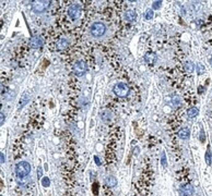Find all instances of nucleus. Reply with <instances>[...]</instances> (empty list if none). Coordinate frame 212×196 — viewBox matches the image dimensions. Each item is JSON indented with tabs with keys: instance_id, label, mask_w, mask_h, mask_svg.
<instances>
[{
	"instance_id": "1",
	"label": "nucleus",
	"mask_w": 212,
	"mask_h": 196,
	"mask_svg": "<svg viewBox=\"0 0 212 196\" xmlns=\"http://www.w3.org/2000/svg\"><path fill=\"white\" fill-rule=\"evenodd\" d=\"M31 172V165L28 161H21V162L17 163L15 166V174L19 179H23V178L28 177Z\"/></svg>"
},
{
	"instance_id": "2",
	"label": "nucleus",
	"mask_w": 212,
	"mask_h": 196,
	"mask_svg": "<svg viewBox=\"0 0 212 196\" xmlns=\"http://www.w3.org/2000/svg\"><path fill=\"white\" fill-rule=\"evenodd\" d=\"M91 34H92L94 37H101V36L104 35V33L106 32V26L104 25L103 23L101 22H95L91 25Z\"/></svg>"
},
{
	"instance_id": "3",
	"label": "nucleus",
	"mask_w": 212,
	"mask_h": 196,
	"mask_svg": "<svg viewBox=\"0 0 212 196\" xmlns=\"http://www.w3.org/2000/svg\"><path fill=\"white\" fill-rule=\"evenodd\" d=\"M113 92L115 93V95H117L118 97H126L129 94V87L125 83H117L114 86Z\"/></svg>"
},
{
	"instance_id": "4",
	"label": "nucleus",
	"mask_w": 212,
	"mask_h": 196,
	"mask_svg": "<svg viewBox=\"0 0 212 196\" xmlns=\"http://www.w3.org/2000/svg\"><path fill=\"white\" fill-rule=\"evenodd\" d=\"M49 6H50V1H45V0L33 1V11L35 13H44L49 8Z\"/></svg>"
},
{
	"instance_id": "5",
	"label": "nucleus",
	"mask_w": 212,
	"mask_h": 196,
	"mask_svg": "<svg viewBox=\"0 0 212 196\" xmlns=\"http://www.w3.org/2000/svg\"><path fill=\"white\" fill-rule=\"evenodd\" d=\"M81 11H82V9H81V6L78 5V3H73V5H71L70 7H69L68 15L70 16L71 20L75 21V20H78L79 18H80Z\"/></svg>"
},
{
	"instance_id": "6",
	"label": "nucleus",
	"mask_w": 212,
	"mask_h": 196,
	"mask_svg": "<svg viewBox=\"0 0 212 196\" xmlns=\"http://www.w3.org/2000/svg\"><path fill=\"white\" fill-rule=\"evenodd\" d=\"M87 64L83 61H77L73 65V73H74L77 76H82L87 73Z\"/></svg>"
},
{
	"instance_id": "7",
	"label": "nucleus",
	"mask_w": 212,
	"mask_h": 196,
	"mask_svg": "<svg viewBox=\"0 0 212 196\" xmlns=\"http://www.w3.org/2000/svg\"><path fill=\"white\" fill-rule=\"evenodd\" d=\"M193 192H195V190H193V185L190 184L181 185L180 189H179V194L181 196H191L193 194Z\"/></svg>"
},
{
	"instance_id": "8",
	"label": "nucleus",
	"mask_w": 212,
	"mask_h": 196,
	"mask_svg": "<svg viewBox=\"0 0 212 196\" xmlns=\"http://www.w3.org/2000/svg\"><path fill=\"white\" fill-rule=\"evenodd\" d=\"M124 19H125L126 22L131 23V22L136 21V19H137V14H136V12H134V10H127V11L124 13Z\"/></svg>"
},
{
	"instance_id": "9",
	"label": "nucleus",
	"mask_w": 212,
	"mask_h": 196,
	"mask_svg": "<svg viewBox=\"0 0 212 196\" xmlns=\"http://www.w3.org/2000/svg\"><path fill=\"white\" fill-rule=\"evenodd\" d=\"M30 46L34 49H38L43 46V39L40 36H34L32 37V39L30 40Z\"/></svg>"
},
{
	"instance_id": "10",
	"label": "nucleus",
	"mask_w": 212,
	"mask_h": 196,
	"mask_svg": "<svg viewBox=\"0 0 212 196\" xmlns=\"http://www.w3.org/2000/svg\"><path fill=\"white\" fill-rule=\"evenodd\" d=\"M144 61L146 63H148L149 65H152L155 63L156 61V55L154 52H146L144 56Z\"/></svg>"
},
{
	"instance_id": "11",
	"label": "nucleus",
	"mask_w": 212,
	"mask_h": 196,
	"mask_svg": "<svg viewBox=\"0 0 212 196\" xmlns=\"http://www.w3.org/2000/svg\"><path fill=\"white\" fill-rule=\"evenodd\" d=\"M177 135H178V137L181 138V140H188L189 136H190V131H189L188 128H181L180 130L178 131Z\"/></svg>"
},
{
	"instance_id": "12",
	"label": "nucleus",
	"mask_w": 212,
	"mask_h": 196,
	"mask_svg": "<svg viewBox=\"0 0 212 196\" xmlns=\"http://www.w3.org/2000/svg\"><path fill=\"white\" fill-rule=\"evenodd\" d=\"M100 117H101V119L103 120L104 122H109L112 119V112L107 109H103L101 112H100Z\"/></svg>"
},
{
	"instance_id": "13",
	"label": "nucleus",
	"mask_w": 212,
	"mask_h": 196,
	"mask_svg": "<svg viewBox=\"0 0 212 196\" xmlns=\"http://www.w3.org/2000/svg\"><path fill=\"white\" fill-rule=\"evenodd\" d=\"M105 183L108 185L109 187H115L116 185H117V180H116V178L113 177V175H108V177H106Z\"/></svg>"
},
{
	"instance_id": "14",
	"label": "nucleus",
	"mask_w": 212,
	"mask_h": 196,
	"mask_svg": "<svg viewBox=\"0 0 212 196\" xmlns=\"http://www.w3.org/2000/svg\"><path fill=\"white\" fill-rule=\"evenodd\" d=\"M56 47H57V49H59V50H62V49L68 47V42H67L66 39H64V38H61V39H59L58 42L56 43Z\"/></svg>"
},
{
	"instance_id": "15",
	"label": "nucleus",
	"mask_w": 212,
	"mask_h": 196,
	"mask_svg": "<svg viewBox=\"0 0 212 196\" xmlns=\"http://www.w3.org/2000/svg\"><path fill=\"white\" fill-rule=\"evenodd\" d=\"M198 113H199V110L197 107H191L190 109H188V111H187V116H188L189 118H195Z\"/></svg>"
},
{
	"instance_id": "16",
	"label": "nucleus",
	"mask_w": 212,
	"mask_h": 196,
	"mask_svg": "<svg viewBox=\"0 0 212 196\" xmlns=\"http://www.w3.org/2000/svg\"><path fill=\"white\" fill-rule=\"evenodd\" d=\"M193 69H195V65H193V63L191 62V61H187V62L185 63V70H186L188 73L193 72Z\"/></svg>"
},
{
	"instance_id": "17",
	"label": "nucleus",
	"mask_w": 212,
	"mask_h": 196,
	"mask_svg": "<svg viewBox=\"0 0 212 196\" xmlns=\"http://www.w3.org/2000/svg\"><path fill=\"white\" fill-rule=\"evenodd\" d=\"M196 70H197V74H198V75L203 74V73H205V71H206L205 65L201 64V63H198V64H197V67H196Z\"/></svg>"
},
{
	"instance_id": "18",
	"label": "nucleus",
	"mask_w": 212,
	"mask_h": 196,
	"mask_svg": "<svg viewBox=\"0 0 212 196\" xmlns=\"http://www.w3.org/2000/svg\"><path fill=\"white\" fill-rule=\"evenodd\" d=\"M153 18V10L152 9H148L144 13V19L146 20H151Z\"/></svg>"
},
{
	"instance_id": "19",
	"label": "nucleus",
	"mask_w": 212,
	"mask_h": 196,
	"mask_svg": "<svg viewBox=\"0 0 212 196\" xmlns=\"http://www.w3.org/2000/svg\"><path fill=\"white\" fill-rule=\"evenodd\" d=\"M206 161H207V165L208 166H210L211 165V153H210V148L208 147L207 152H206Z\"/></svg>"
},
{
	"instance_id": "20",
	"label": "nucleus",
	"mask_w": 212,
	"mask_h": 196,
	"mask_svg": "<svg viewBox=\"0 0 212 196\" xmlns=\"http://www.w3.org/2000/svg\"><path fill=\"white\" fill-rule=\"evenodd\" d=\"M42 185L44 187H48L50 185V180L48 179L47 177L43 178V179H42Z\"/></svg>"
},
{
	"instance_id": "21",
	"label": "nucleus",
	"mask_w": 212,
	"mask_h": 196,
	"mask_svg": "<svg viewBox=\"0 0 212 196\" xmlns=\"http://www.w3.org/2000/svg\"><path fill=\"white\" fill-rule=\"evenodd\" d=\"M162 6V1H153L152 3V10H159Z\"/></svg>"
},
{
	"instance_id": "22",
	"label": "nucleus",
	"mask_w": 212,
	"mask_h": 196,
	"mask_svg": "<svg viewBox=\"0 0 212 196\" xmlns=\"http://www.w3.org/2000/svg\"><path fill=\"white\" fill-rule=\"evenodd\" d=\"M162 163H163V166H166V158H165V153H162Z\"/></svg>"
},
{
	"instance_id": "23",
	"label": "nucleus",
	"mask_w": 212,
	"mask_h": 196,
	"mask_svg": "<svg viewBox=\"0 0 212 196\" xmlns=\"http://www.w3.org/2000/svg\"><path fill=\"white\" fill-rule=\"evenodd\" d=\"M37 177H38V178L42 177V168H40V167L37 169Z\"/></svg>"
},
{
	"instance_id": "24",
	"label": "nucleus",
	"mask_w": 212,
	"mask_h": 196,
	"mask_svg": "<svg viewBox=\"0 0 212 196\" xmlns=\"http://www.w3.org/2000/svg\"><path fill=\"white\" fill-rule=\"evenodd\" d=\"M3 122H5V114L1 113V122H0V124H1V125H3Z\"/></svg>"
},
{
	"instance_id": "25",
	"label": "nucleus",
	"mask_w": 212,
	"mask_h": 196,
	"mask_svg": "<svg viewBox=\"0 0 212 196\" xmlns=\"http://www.w3.org/2000/svg\"><path fill=\"white\" fill-rule=\"evenodd\" d=\"M94 158H95V160H96V165H97V166H101V161L99 160V158H97V156H95Z\"/></svg>"
},
{
	"instance_id": "26",
	"label": "nucleus",
	"mask_w": 212,
	"mask_h": 196,
	"mask_svg": "<svg viewBox=\"0 0 212 196\" xmlns=\"http://www.w3.org/2000/svg\"><path fill=\"white\" fill-rule=\"evenodd\" d=\"M5 162V156H3V153H1V163Z\"/></svg>"
},
{
	"instance_id": "27",
	"label": "nucleus",
	"mask_w": 212,
	"mask_h": 196,
	"mask_svg": "<svg viewBox=\"0 0 212 196\" xmlns=\"http://www.w3.org/2000/svg\"><path fill=\"white\" fill-rule=\"evenodd\" d=\"M201 142H203V131H201Z\"/></svg>"
},
{
	"instance_id": "28",
	"label": "nucleus",
	"mask_w": 212,
	"mask_h": 196,
	"mask_svg": "<svg viewBox=\"0 0 212 196\" xmlns=\"http://www.w3.org/2000/svg\"><path fill=\"white\" fill-rule=\"evenodd\" d=\"M209 62H210V64H211V65H212V57H211V58H210V59H209Z\"/></svg>"
}]
</instances>
